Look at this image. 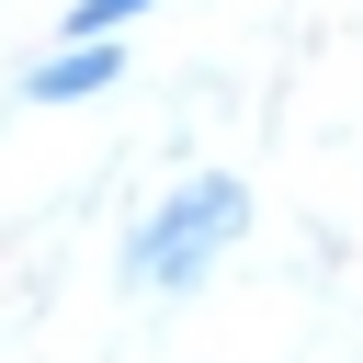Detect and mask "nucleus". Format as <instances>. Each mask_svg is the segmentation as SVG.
<instances>
[{"label": "nucleus", "mask_w": 363, "mask_h": 363, "mask_svg": "<svg viewBox=\"0 0 363 363\" xmlns=\"http://www.w3.org/2000/svg\"><path fill=\"white\" fill-rule=\"evenodd\" d=\"M238 227H250V182H238V170H193V182H170V193L147 204V227L125 238V272H136L147 295H193V284L238 250Z\"/></svg>", "instance_id": "obj_1"}, {"label": "nucleus", "mask_w": 363, "mask_h": 363, "mask_svg": "<svg viewBox=\"0 0 363 363\" xmlns=\"http://www.w3.org/2000/svg\"><path fill=\"white\" fill-rule=\"evenodd\" d=\"M159 0H68V34H125V23H147Z\"/></svg>", "instance_id": "obj_3"}, {"label": "nucleus", "mask_w": 363, "mask_h": 363, "mask_svg": "<svg viewBox=\"0 0 363 363\" xmlns=\"http://www.w3.org/2000/svg\"><path fill=\"white\" fill-rule=\"evenodd\" d=\"M113 79H125V45H113V34H68V45H57V57L23 79V102H45V113H57V102H91V91H113Z\"/></svg>", "instance_id": "obj_2"}]
</instances>
